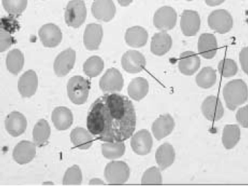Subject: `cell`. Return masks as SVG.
Returning a JSON list of instances; mask_svg holds the SVG:
<instances>
[{
  "instance_id": "cell-41",
  "label": "cell",
  "mask_w": 248,
  "mask_h": 186,
  "mask_svg": "<svg viewBox=\"0 0 248 186\" xmlns=\"http://www.w3.org/2000/svg\"><path fill=\"white\" fill-rule=\"evenodd\" d=\"M248 105H246L243 108H240L236 114V120L240 125L243 128H247L248 125Z\"/></svg>"
},
{
  "instance_id": "cell-14",
  "label": "cell",
  "mask_w": 248,
  "mask_h": 186,
  "mask_svg": "<svg viewBox=\"0 0 248 186\" xmlns=\"http://www.w3.org/2000/svg\"><path fill=\"white\" fill-rule=\"evenodd\" d=\"M201 28V17L193 10H184L181 15V29L186 36H194Z\"/></svg>"
},
{
  "instance_id": "cell-40",
  "label": "cell",
  "mask_w": 248,
  "mask_h": 186,
  "mask_svg": "<svg viewBox=\"0 0 248 186\" xmlns=\"http://www.w3.org/2000/svg\"><path fill=\"white\" fill-rule=\"evenodd\" d=\"M15 38L11 35V34L1 30L0 32V52H4L9 49L12 45L15 44Z\"/></svg>"
},
{
  "instance_id": "cell-11",
  "label": "cell",
  "mask_w": 248,
  "mask_h": 186,
  "mask_svg": "<svg viewBox=\"0 0 248 186\" xmlns=\"http://www.w3.org/2000/svg\"><path fill=\"white\" fill-rule=\"evenodd\" d=\"M146 60L142 53L137 51H128L122 58V68L125 72L136 74L143 70Z\"/></svg>"
},
{
  "instance_id": "cell-37",
  "label": "cell",
  "mask_w": 248,
  "mask_h": 186,
  "mask_svg": "<svg viewBox=\"0 0 248 186\" xmlns=\"http://www.w3.org/2000/svg\"><path fill=\"white\" fill-rule=\"evenodd\" d=\"M141 184L142 185H162V176L159 168L153 167L148 169L142 176Z\"/></svg>"
},
{
  "instance_id": "cell-6",
  "label": "cell",
  "mask_w": 248,
  "mask_h": 186,
  "mask_svg": "<svg viewBox=\"0 0 248 186\" xmlns=\"http://www.w3.org/2000/svg\"><path fill=\"white\" fill-rule=\"evenodd\" d=\"M208 24L211 29L220 34L230 32L232 28V18L225 9L213 11L208 17Z\"/></svg>"
},
{
  "instance_id": "cell-18",
  "label": "cell",
  "mask_w": 248,
  "mask_h": 186,
  "mask_svg": "<svg viewBox=\"0 0 248 186\" xmlns=\"http://www.w3.org/2000/svg\"><path fill=\"white\" fill-rule=\"evenodd\" d=\"M103 37V29L100 24L87 25L83 35L85 48L89 51H96L100 47Z\"/></svg>"
},
{
  "instance_id": "cell-9",
  "label": "cell",
  "mask_w": 248,
  "mask_h": 186,
  "mask_svg": "<svg viewBox=\"0 0 248 186\" xmlns=\"http://www.w3.org/2000/svg\"><path fill=\"white\" fill-rule=\"evenodd\" d=\"M76 61V51L68 49L59 54L54 63V70L58 77L67 75L74 68Z\"/></svg>"
},
{
  "instance_id": "cell-43",
  "label": "cell",
  "mask_w": 248,
  "mask_h": 186,
  "mask_svg": "<svg viewBox=\"0 0 248 186\" xmlns=\"http://www.w3.org/2000/svg\"><path fill=\"white\" fill-rule=\"evenodd\" d=\"M90 186H104L105 185L104 181L102 180L99 179V178H94V179L91 180L89 183Z\"/></svg>"
},
{
  "instance_id": "cell-28",
  "label": "cell",
  "mask_w": 248,
  "mask_h": 186,
  "mask_svg": "<svg viewBox=\"0 0 248 186\" xmlns=\"http://www.w3.org/2000/svg\"><path fill=\"white\" fill-rule=\"evenodd\" d=\"M70 137L71 142L79 150H88L93 145V137L91 133L84 128H75L71 131Z\"/></svg>"
},
{
  "instance_id": "cell-22",
  "label": "cell",
  "mask_w": 248,
  "mask_h": 186,
  "mask_svg": "<svg viewBox=\"0 0 248 186\" xmlns=\"http://www.w3.org/2000/svg\"><path fill=\"white\" fill-rule=\"evenodd\" d=\"M198 52L205 59H212L217 52L218 44L216 37L211 34H203L198 40Z\"/></svg>"
},
{
  "instance_id": "cell-1",
  "label": "cell",
  "mask_w": 248,
  "mask_h": 186,
  "mask_svg": "<svg viewBox=\"0 0 248 186\" xmlns=\"http://www.w3.org/2000/svg\"><path fill=\"white\" fill-rule=\"evenodd\" d=\"M136 126V110L125 96L105 94L88 111L87 128L97 140L124 142L133 135Z\"/></svg>"
},
{
  "instance_id": "cell-23",
  "label": "cell",
  "mask_w": 248,
  "mask_h": 186,
  "mask_svg": "<svg viewBox=\"0 0 248 186\" xmlns=\"http://www.w3.org/2000/svg\"><path fill=\"white\" fill-rule=\"evenodd\" d=\"M172 38L167 32L156 33L152 38L151 52L155 55L162 56L171 49Z\"/></svg>"
},
{
  "instance_id": "cell-34",
  "label": "cell",
  "mask_w": 248,
  "mask_h": 186,
  "mask_svg": "<svg viewBox=\"0 0 248 186\" xmlns=\"http://www.w3.org/2000/svg\"><path fill=\"white\" fill-rule=\"evenodd\" d=\"M104 69V61L99 56H92L88 58L83 65V71L88 77H95L100 74Z\"/></svg>"
},
{
  "instance_id": "cell-8",
  "label": "cell",
  "mask_w": 248,
  "mask_h": 186,
  "mask_svg": "<svg viewBox=\"0 0 248 186\" xmlns=\"http://www.w3.org/2000/svg\"><path fill=\"white\" fill-rule=\"evenodd\" d=\"M124 86L122 74L116 68H110L101 77L100 87L103 92H119Z\"/></svg>"
},
{
  "instance_id": "cell-33",
  "label": "cell",
  "mask_w": 248,
  "mask_h": 186,
  "mask_svg": "<svg viewBox=\"0 0 248 186\" xmlns=\"http://www.w3.org/2000/svg\"><path fill=\"white\" fill-rule=\"evenodd\" d=\"M217 82V72L211 67H206L196 76V83L202 89H207L213 86Z\"/></svg>"
},
{
  "instance_id": "cell-29",
  "label": "cell",
  "mask_w": 248,
  "mask_h": 186,
  "mask_svg": "<svg viewBox=\"0 0 248 186\" xmlns=\"http://www.w3.org/2000/svg\"><path fill=\"white\" fill-rule=\"evenodd\" d=\"M149 91V83L142 77L133 79L128 85V93L133 100L139 101L146 97Z\"/></svg>"
},
{
  "instance_id": "cell-25",
  "label": "cell",
  "mask_w": 248,
  "mask_h": 186,
  "mask_svg": "<svg viewBox=\"0 0 248 186\" xmlns=\"http://www.w3.org/2000/svg\"><path fill=\"white\" fill-rule=\"evenodd\" d=\"M125 40L127 44L131 47H142L146 45L148 40V33L141 26H133L127 29Z\"/></svg>"
},
{
  "instance_id": "cell-30",
  "label": "cell",
  "mask_w": 248,
  "mask_h": 186,
  "mask_svg": "<svg viewBox=\"0 0 248 186\" xmlns=\"http://www.w3.org/2000/svg\"><path fill=\"white\" fill-rule=\"evenodd\" d=\"M240 139V129L237 125H226L223 130L222 142L226 150H232Z\"/></svg>"
},
{
  "instance_id": "cell-32",
  "label": "cell",
  "mask_w": 248,
  "mask_h": 186,
  "mask_svg": "<svg viewBox=\"0 0 248 186\" xmlns=\"http://www.w3.org/2000/svg\"><path fill=\"white\" fill-rule=\"evenodd\" d=\"M102 154L108 159L122 157L125 152L124 142H106L102 145Z\"/></svg>"
},
{
  "instance_id": "cell-27",
  "label": "cell",
  "mask_w": 248,
  "mask_h": 186,
  "mask_svg": "<svg viewBox=\"0 0 248 186\" xmlns=\"http://www.w3.org/2000/svg\"><path fill=\"white\" fill-rule=\"evenodd\" d=\"M51 134L50 127L49 123L44 119L39 120L32 131V139L35 145L38 147H43L47 145L48 139Z\"/></svg>"
},
{
  "instance_id": "cell-13",
  "label": "cell",
  "mask_w": 248,
  "mask_h": 186,
  "mask_svg": "<svg viewBox=\"0 0 248 186\" xmlns=\"http://www.w3.org/2000/svg\"><path fill=\"white\" fill-rule=\"evenodd\" d=\"M40 41L47 48L57 47L62 39V34L59 26L54 24H46L40 28L38 32Z\"/></svg>"
},
{
  "instance_id": "cell-5",
  "label": "cell",
  "mask_w": 248,
  "mask_h": 186,
  "mask_svg": "<svg viewBox=\"0 0 248 186\" xmlns=\"http://www.w3.org/2000/svg\"><path fill=\"white\" fill-rule=\"evenodd\" d=\"M87 9L85 2L80 0L70 1L65 11V21L68 26L78 28L85 22Z\"/></svg>"
},
{
  "instance_id": "cell-21",
  "label": "cell",
  "mask_w": 248,
  "mask_h": 186,
  "mask_svg": "<svg viewBox=\"0 0 248 186\" xmlns=\"http://www.w3.org/2000/svg\"><path fill=\"white\" fill-rule=\"evenodd\" d=\"M175 127V122L170 114H164L159 116L152 126V131L155 137L157 140H161L167 137L173 131Z\"/></svg>"
},
{
  "instance_id": "cell-4",
  "label": "cell",
  "mask_w": 248,
  "mask_h": 186,
  "mask_svg": "<svg viewBox=\"0 0 248 186\" xmlns=\"http://www.w3.org/2000/svg\"><path fill=\"white\" fill-rule=\"evenodd\" d=\"M129 176V167L122 161H113L105 167V177L109 185H122Z\"/></svg>"
},
{
  "instance_id": "cell-42",
  "label": "cell",
  "mask_w": 248,
  "mask_h": 186,
  "mask_svg": "<svg viewBox=\"0 0 248 186\" xmlns=\"http://www.w3.org/2000/svg\"><path fill=\"white\" fill-rule=\"evenodd\" d=\"M240 63L242 69L248 74V48L245 47L240 52Z\"/></svg>"
},
{
  "instance_id": "cell-15",
  "label": "cell",
  "mask_w": 248,
  "mask_h": 186,
  "mask_svg": "<svg viewBox=\"0 0 248 186\" xmlns=\"http://www.w3.org/2000/svg\"><path fill=\"white\" fill-rule=\"evenodd\" d=\"M92 13L98 21L108 22L115 16V4L111 0L94 1L93 3Z\"/></svg>"
},
{
  "instance_id": "cell-26",
  "label": "cell",
  "mask_w": 248,
  "mask_h": 186,
  "mask_svg": "<svg viewBox=\"0 0 248 186\" xmlns=\"http://www.w3.org/2000/svg\"><path fill=\"white\" fill-rule=\"evenodd\" d=\"M52 120L59 130L69 129L74 122L72 112L66 107H57L52 112Z\"/></svg>"
},
{
  "instance_id": "cell-39",
  "label": "cell",
  "mask_w": 248,
  "mask_h": 186,
  "mask_svg": "<svg viewBox=\"0 0 248 186\" xmlns=\"http://www.w3.org/2000/svg\"><path fill=\"white\" fill-rule=\"evenodd\" d=\"M18 27L19 25L18 21L16 20L15 17L10 16L1 18V30L12 34L18 30Z\"/></svg>"
},
{
  "instance_id": "cell-20",
  "label": "cell",
  "mask_w": 248,
  "mask_h": 186,
  "mask_svg": "<svg viewBox=\"0 0 248 186\" xmlns=\"http://www.w3.org/2000/svg\"><path fill=\"white\" fill-rule=\"evenodd\" d=\"M201 67V59L195 52L186 51L180 55L178 68L185 75H193Z\"/></svg>"
},
{
  "instance_id": "cell-12",
  "label": "cell",
  "mask_w": 248,
  "mask_h": 186,
  "mask_svg": "<svg viewBox=\"0 0 248 186\" xmlns=\"http://www.w3.org/2000/svg\"><path fill=\"white\" fill-rule=\"evenodd\" d=\"M153 141L151 134L147 130L137 132L131 138V146L136 154L144 156L151 152Z\"/></svg>"
},
{
  "instance_id": "cell-2",
  "label": "cell",
  "mask_w": 248,
  "mask_h": 186,
  "mask_svg": "<svg viewBox=\"0 0 248 186\" xmlns=\"http://www.w3.org/2000/svg\"><path fill=\"white\" fill-rule=\"evenodd\" d=\"M226 106L231 111H235L248 100V86L242 80H234L228 82L223 89Z\"/></svg>"
},
{
  "instance_id": "cell-19",
  "label": "cell",
  "mask_w": 248,
  "mask_h": 186,
  "mask_svg": "<svg viewBox=\"0 0 248 186\" xmlns=\"http://www.w3.org/2000/svg\"><path fill=\"white\" fill-rule=\"evenodd\" d=\"M6 130L13 137H18L26 131L27 120L21 113L14 111L8 115L5 120Z\"/></svg>"
},
{
  "instance_id": "cell-10",
  "label": "cell",
  "mask_w": 248,
  "mask_h": 186,
  "mask_svg": "<svg viewBox=\"0 0 248 186\" xmlns=\"http://www.w3.org/2000/svg\"><path fill=\"white\" fill-rule=\"evenodd\" d=\"M201 108L204 117L210 121H218L224 116V108L222 103L218 97L215 96L206 98Z\"/></svg>"
},
{
  "instance_id": "cell-44",
  "label": "cell",
  "mask_w": 248,
  "mask_h": 186,
  "mask_svg": "<svg viewBox=\"0 0 248 186\" xmlns=\"http://www.w3.org/2000/svg\"><path fill=\"white\" fill-rule=\"evenodd\" d=\"M43 185H53V184L52 183H44Z\"/></svg>"
},
{
  "instance_id": "cell-31",
  "label": "cell",
  "mask_w": 248,
  "mask_h": 186,
  "mask_svg": "<svg viewBox=\"0 0 248 186\" xmlns=\"http://www.w3.org/2000/svg\"><path fill=\"white\" fill-rule=\"evenodd\" d=\"M6 63L8 70L12 74L17 75L21 72L24 65L23 54L18 49L12 50L8 53Z\"/></svg>"
},
{
  "instance_id": "cell-3",
  "label": "cell",
  "mask_w": 248,
  "mask_h": 186,
  "mask_svg": "<svg viewBox=\"0 0 248 186\" xmlns=\"http://www.w3.org/2000/svg\"><path fill=\"white\" fill-rule=\"evenodd\" d=\"M91 83L81 76L71 77L68 82V96L74 104L85 103L89 95Z\"/></svg>"
},
{
  "instance_id": "cell-7",
  "label": "cell",
  "mask_w": 248,
  "mask_h": 186,
  "mask_svg": "<svg viewBox=\"0 0 248 186\" xmlns=\"http://www.w3.org/2000/svg\"><path fill=\"white\" fill-rule=\"evenodd\" d=\"M177 13L172 7L164 6L155 12L153 23L155 27L162 32L171 30L176 26Z\"/></svg>"
},
{
  "instance_id": "cell-24",
  "label": "cell",
  "mask_w": 248,
  "mask_h": 186,
  "mask_svg": "<svg viewBox=\"0 0 248 186\" xmlns=\"http://www.w3.org/2000/svg\"><path fill=\"white\" fill-rule=\"evenodd\" d=\"M174 149L169 143H164L156 150L155 159L159 166V169L164 170L170 167L175 160Z\"/></svg>"
},
{
  "instance_id": "cell-17",
  "label": "cell",
  "mask_w": 248,
  "mask_h": 186,
  "mask_svg": "<svg viewBox=\"0 0 248 186\" xmlns=\"http://www.w3.org/2000/svg\"><path fill=\"white\" fill-rule=\"evenodd\" d=\"M36 154V145L30 141H21L16 146L13 152L15 162L19 164L31 162Z\"/></svg>"
},
{
  "instance_id": "cell-36",
  "label": "cell",
  "mask_w": 248,
  "mask_h": 186,
  "mask_svg": "<svg viewBox=\"0 0 248 186\" xmlns=\"http://www.w3.org/2000/svg\"><path fill=\"white\" fill-rule=\"evenodd\" d=\"M83 176L79 167L74 165L70 167L65 173L63 178V185L64 186H80L82 183Z\"/></svg>"
},
{
  "instance_id": "cell-35",
  "label": "cell",
  "mask_w": 248,
  "mask_h": 186,
  "mask_svg": "<svg viewBox=\"0 0 248 186\" xmlns=\"http://www.w3.org/2000/svg\"><path fill=\"white\" fill-rule=\"evenodd\" d=\"M2 4L4 9L10 16L18 17L21 16L27 7L26 0H3Z\"/></svg>"
},
{
  "instance_id": "cell-16",
  "label": "cell",
  "mask_w": 248,
  "mask_h": 186,
  "mask_svg": "<svg viewBox=\"0 0 248 186\" xmlns=\"http://www.w3.org/2000/svg\"><path fill=\"white\" fill-rule=\"evenodd\" d=\"M38 86V76L32 69L26 71L18 80V91L23 98H29L33 96L36 92Z\"/></svg>"
},
{
  "instance_id": "cell-38",
  "label": "cell",
  "mask_w": 248,
  "mask_h": 186,
  "mask_svg": "<svg viewBox=\"0 0 248 186\" xmlns=\"http://www.w3.org/2000/svg\"><path fill=\"white\" fill-rule=\"evenodd\" d=\"M219 74L224 77H233L238 73V68L236 63L232 59H224L218 65Z\"/></svg>"
}]
</instances>
